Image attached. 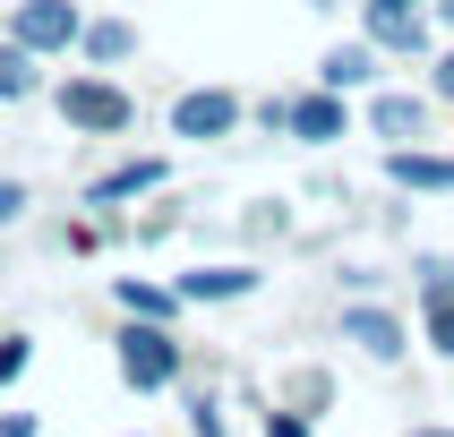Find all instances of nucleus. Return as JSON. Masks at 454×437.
<instances>
[{
	"label": "nucleus",
	"mask_w": 454,
	"mask_h": 437,
	"mask_svg": "<svg viewBox=\"0 0 454 437\" xmlns=\"http://www.w3.org/2000/svg\"><path fill=\"white\" fill-rule=\"evenodd\" d=\"M60 121L95 129V137H121V129L137 121V103H129L121 86H103V77H69V86H60Z\"/></svg>",
	"instance_id": "obj_1"
},
{
	"label": "nucleus",
	"mask_w": 454,
	"mask_h": 437,
	"mask_svg": "<svg viewBox=\"0 0 454 437\" xmlns=\"http://www.w3.org/2000/svg\"><path fill=\"white\" fill-rule=\"evenodd\" d=\"M121 378H129V386H172V378H180V343H172V326H154V317L121 326Z\"/></svg>",
	"instance_id": "obj_2"
},
{
	"label": "nucleus",
	"mask_w": 454,
	"mask_h": 437,
	"mask_svg": "<svg viewBox=\"0 0 454 437\" xmlns=\"http://www.w3.org/2000/svg\"><path fill=\"white\" fill-rule=\"evenodd\" d=\"M18 43L26 51H69V43H86V26H77L69 0H18Z\"/></svg>",
	"instance_id": "obj_3"
},
{
	"label": "nucleus",
	"mask_w": 454,
	"mask_h": 437,
	"mask_svg": "<svg viewBox=\"0 0 454 437\" xmlns=\"http://www.w3.org/2000/svg\"><path fill=\"white\" fill-rule=\"evenodd\" d=\"M223 129H240V95H223V86H198L172 103V137H223Z\"/></svg>",
	"instance_id": "obj_4"
},
{
	"label": "nucleus",
	"mask_w": 454,
	"mask_h": 437,
	"mask_svg": "<svg viewBox=\"0 0 454 437\" xmlns=\"http://www.w3.org/2000/svg\"><path fill=\"white\" fill-rule=\"evenodd\" d=\"M283 129H292V137H309V146H334V137H343V103H334V86L301 95L292 112H283Z\"/></svg>",
	"instance_id": "obj_5"
},
{
	"label": "nucleus",
	"mask_w": 454,
	"mask_h": 437,
	"mask_svg": "<svg viewBox=\"0 0 454 437\" xmlns=\"http://www.w3.org/2000/svg\"><path fill=\"white\" fill-rule=\"evenodd\" d=\"M343 334H352L369 360H403V326H395L386 308H352V317H343Z\"/></svg>",
	"instance_id": "obj_6"
},
{
	"label": "nucleus",
	"mask_w": 454,
	"mask_h": 437,
	"mask_svg": "<svg viewBox=\"0 0 454 437\" xmlns=\"http://www.w3.org/2000/svg\"><path fill=\"white\" fill-rule=\"evenodd\" d=\"M386 180H403V189H454V154H386Z\"/></svg>",
	"instance_id": "obj_7"
},
{
	"label": "nucleus",
	"mask_w": 454,
	"mask_h": 437,
	"mask_svg": "<svg viewBox=\"0 0 454 437\" xmlns=\"http://www.w3.org/2000/svg\"><path fill=\"white\" fill-rule=\"evenodd\" d=\"M378 77V43H343V51H326V86L334 95H352V86H369Z\"/></svg>",
	"instance_id": "obj_8"
},
{
	"label": "nucleus",
	"mask_w": 454,
	"mask_h": 437,
	"mask_svg": "<svg viewBox=\"0 0 454 437\" xmlns=\"http://www.w3.org/2000/svg\"><path fill=\"white\" fill-rule=\"evenodd\" d=\"M420 121H429V112H420L411 95H378V103H369V129H378V137H395V146H403V137H420Z\"/></svg>",
	"instance_id": "obj_9"
},
{
	"label": "nucleus",
	"mask_w": 454,
	"mask_h": 437,
	"mask_svg": "<svg viewBox=\"0 0 454 437\" xmlns=\"http://www.w3.org/2000/svg\"><path fill=\"white\" fill-rule=\"evenodd\" d=\"M249 266H198V275L180 283V292H189V300H231V292H249Z\"/></svg>",
	"instance_id": "obj_10"
},
{
	"label": "nucleus",
	"mask_w": 454,
	"mask_h": 437,
	"mask_svg": "<svg viewBox=\"0 0 454 437\" xmlns=\"http://www.w3.org/2000/svg\"><path fill=\"white\" fill-rule=\"evenodd\" d=\"M429 343L454 352V283H446V266H429Z\"/></svg>",
	"instance_id": "obj_11"
},
{
	"label": "nucleus",
	"mask_w": 454,
	"mask_h": 437,
	"mask_svg": "<svg viewBox=\"0 0 454 437\" xmlns=\"http://www.w3.org/2000/svg\"><path fill=\"white\" fill-rule=\"evenodd\" d=\"M369 43L378 51H429V26L420 18H369Z\"/></svg>",
	"instance_id": "obj_12"
},
{
	"label": "nucleus",
	"mask_w": 454,
	"mask_h": 437,
	"mask_svg": "<svg viewBox=\"0 0 454 437\" xmlns=\"http://www.w3.org/2000/svg\"><path fill=\"white\" fill-rule=\"evenodd\" d=\"M18 95H35V51L0 43V103H18Z\"/></svg>",
	"instance_id": "obj_13"
},
{
	"label": "nucleus",
	"mask_w": 454,
	"mask_h": 437,
	"mask_svg": "<svg viewBox=\"0 0 454 437\" xmlns=\"http://www.w3.org/2000/svg\"><path fill=\"white\" fill-rule=\"evenodd\" d=\"M163 180V163H121L112 180H95V206H112V198H137V189H154Z\"/></svg>",
	"instance_id": "obj_14"
},
{
	"label": "nucleus",
	"mask_w": 454,
	"mask_h": 437,
	"mask_svg": "<svg viewBox=\"0 0 454 437\" xmlns=\"http://www.w3.org/2000/svg\"><path fill=\"white\" fill-rule=\"evenodd\" d=\"M121 308H129V317H154V326H172V292H154V283H121Z\"/></svg>",
	"instance_id": "obj_15"
},
{
	"label": "nucleus",
	"mask_w": 454,
	"mask_h": 437,
	"mask_svg": "<svg viewBox=\"0 0 454 437\" xmlns=\"http://www.w3.org/2000/svg\"><path fill=\"white\" fill-rule=\"evenodd\" d=\"M137 51V35H129L121 18H103V26H86V60H129Z\"/></svg>",
	"instance_id": "obj_16"
},
{
	"label": "nucleus",
	"mask_w": 454,
	"mask_h": 437,
	"mask_svg": "<svg viewBox=\"0 0 454 437\" xmlns=\"http://www.w3.org/2000/svg\"><path fill=\"white\" fill-rule=\"evenodd\" d=\"M429 0H360V18H420Z\"/></svg>",
	"instance_id": "obj_17"
},
{
	"label": "nucleus",
	"mask_w": 454,
	"mask_h": 437,
	"mask_svg": "<svg viewBox=\"0 0 454 437\" xmlns=\"http://www.w3.org/2000/svg\"><path fill=\"white\" fill-rule=\"evenodd\" d=\"M18 369H26V334H0V386L18 378Z\"/></svg>",
	"instance_id": "obj_18"
},
{
	"label": "nucleus",
	"mask_w": 454,
	"mask_h": 437,
	"mask_svg": "<svg viewBox=\"0 0 454 437\" xmlns=\"http://www.w3.org/2000/svg\"><path fill=\"white\" fill-rule=\"evenodd\" d=\"M18 215H26V189H18V180H0V223H18Z\"/></svg>",
	"instance_id": "obj_19"
},
{
	"label": "nucleus",
	"mask_w": 454,
	"mask_h": 437,
	"mask_svg": "<svg viewBox=\"0 0 454 437\" xmlns=\"http://www.w3.org/2000/svg\"><path fill=\"white\" fill-rule=\"evenodd\" d=\"M266 437H309V420H292V411H275V420H266Z\"/></svg>",
	"instance_id": "obj_20"
},
{
	"label": "nucleus",
	"mask_w": 454,
	"mask_h": 437,
	"mask_svg": "<svg viewBox=\"0 0 454 437\" xmlns=\"http://www.w3.org/2000/svg\"><path fill=\"white\" fill-rule=\"evenodd\" d=\"M437 95L454 103V51H446V60H437Z\"/></svg>",
	"instance_id": "obj_21"
},
{
	"label": "nucleus",
	"mask_w": 454,
	"mask_h": 437,
	"mask_svg": "<svg viewBox=\"0 0 454 437\" xmlns=\"http://www.w3.org/2000/svg\"><path fill=\"white\" fill-rule=\"evenodd\" d=\"M429 9H437V18H446V26H454V0H429Z\"/></svg>",
	"instance_id": "obj_22"
},
{
	"label": "nucleus",
	"mask_w": 454,
	"mask_h": 437,
	"mask_svg": "<svg viewBox=\"0 0 454 437\" xmlns=\"http://www.w3.org/2000/svg\"><path fill=\"white\" fill-rule=\"evenodd\" d=\"M411 437H454V429H411Z\"/></svg>",
	"instance_id": "obj_23"
},
{
	"label": "nucleus",
	"mask_w": 454,
	"mask_h": 437,
	"mask_svg": "<svg viewBox=\"0 0 454 437\" xmlns=\"http://www.w3.org/2000/svg\"><path fill=\"white\" fill-rule=\"evenodd\" d=\"M446 275H454V266H446Z\"/></svg>",
	"instance_id": "obj_24"
}]
</instances>
